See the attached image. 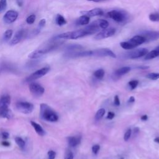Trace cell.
I'll return each instance as SVG.
<instances>
[{"label": "cell", "instance_id": "obj_23", "mask_svg": "<svg viewBox=\"0 0 159 159\" xmlns=\"http://www.w3.org/2000/svg\"><path fill=\"white\" fill-rule=\"evenodd\" d=\"M158 56H159V51L155 49L154 50L148 52L145 55V60H150V59L155 58Z\"/></svg>", "mask_w": 159, "mask_h": 159}, {"label": "cell", "instance_id": "obj_39", "mask_svg": "<svg viewBox=\"0 0 159 159\" xmlns=\"http://www.w3.org/2000/svg\"><path fill=\"white\" fill-rule=\"evenodd\" d=\"M46 24V20L45 19H42L40 21V22L38 24V27L40 28V29H42L44 26H45V25Z\"/></svg>", "mask_w": 159, "mask_h": 159}, {"label": "cell", "instance_id": "obj_36", "mask_svg": "<svg viewBox=\"0 0 159 159\" xmlns=\"http://www.w3.org/2000/svg\"><path fill=\"white\" fill-rule=\"evenodd\" d=\"M48 156H49V159H55L56 152L54 150H49L48 152Z\"/></svg>", "mask_w": 159, "mask_h": 159}, {"label": "cell", "instance_id": "obj_16", "mask_svg": "<svg viewBox=\"0 0 159 159\" xmlns=\"http://www.w3.org/2000/svg\"><path fill=\"white\" fill-rule=\"evenodd\" d=\"M83 15H85L88 17H95L98 16H101L103 14V11L100 8H95L88 11H83L81 13Z\"/></svg>", "mask_w": 159, "mask_h": 159}, {"label": "cell", "instance_id": "obj_29", "mask_svg": "<svg viewBox=\"0 0 159 159\" xmlns=\"http://www.w3.org/2000/svg\"><path fill=\"white\" fill-rule=\"evenodd\" d=\"M13 33V31L12 30H11V29L7 30L4 33V35H3V40L6 42L9 41V40L11 39V38Z\"/></svg>", "mask_w": 159, "mask_h": 159}, {"label": "cell", "instance_id": "obj_47", "mask_svg": "<svg viewBox=\"0 0 159 159\" xmlns=\"http://www.w3.org/2000/svg\"><path fill=\"white\" fill-rule=\"evenodd\" d=\"M134 132H135V133H136V132H139V127H136V128H134Z\"/></svg>", "mask_w": 159, "mask_h": 159}, {"label": "cell", "instance_id": "obj_38", "mask_svg": "<svg viewBox=\"0 0 159 159\" xmlns=\"http://www.w3.org/2000/svg\"><path fill=\"white\" fill-rule=\"evenodd\" d=\"M64 159H73V154L70 150H68L66 152Z\"/></svg>", "mask_w": 159, "mask_h": 159}, {"label": "cell", "instance_id": "obj_3", "mask_svg": "<svg viewBox=\"0 0 159 159\" xmlns=\"http://www.w3.org/2000/svg\"><path fill=\"white\" fill-rule=\"evenodd\" d=\"M91 35L90 32L88 29L84 28L83 29H80L75 31H70L62 33L56 37L57 38L60 39H77L79 38H83L85 36Z\"/></svg>", "mask_w": 159, "mask_h": 159}, {"label": "cell", "instance_id": "obj_40", "mask_svg": "<svg viewBox=\"0 0 159 159\" xmlns=\"http://www.w3.org/2000/svg\"><path fill=\"white\" fill-rule=\"evenodd\" d=\"M114 105L116 106H119L120 105V100L119 97L117 95H116L115 97H114Z\"/></svg>", "mask_w": 159, "mask_h": 159}, {"label": "cell", "instance_id": "obj_17", "mask_svg": "<svg viewBox=\"0 0 159 159\" xmlns=\"http://www.w3.org/2000/svg\"><path fill=\"white\" fill-rule=\"evenodd\" d=\"M81 139H82V138L80 136L68 137L67 142L70 147H74L78 145L81 142Z\"/></svg>", "mask_w": 159, "mask_h": 159}, {"label": "cell", "instance_id": "obj_12", "mask_svg": "<svg viewBox=\"0 0 159 159\" xmlns=\"http://www.w3.org/2000/svg\"><path fill=\"white\" fill-rule=\"evenodd\" d=\"M18 13L14 10H9L7 11L3 16V20L7 24H11L17 19Z\"/></svg>", "mask_w": 159, "mask_h": 159}, {"label": "cell", "instance_id": "obj_18", "mask_svg": "<svg viewBox=\"0 0 159 159\" xmlns=\"http://www.w3.org/2000/svg\"><path fill=\"white\" fill-rule=\"evenodd\" d=\"M31 125H32L33 128L34 129V130L36 131V133L40 136H44L46 135V131L44 130V129L40 124H38L34 121H31Z\"/></svg>", "mask_w": 159, "mask_h": 159}, {"label": "cell", "instance_id": "obj_8", "mask_svg": "<svg viewBox=\"0 0 159 159\" xmlns=\"http://www.w3.org/2000/svg\"><path fill=\"white\" fill-rule=\"evenodd\" d=\"M92 56L97 57H110L112 58H116V55L112 50L106 48L92 50Z\"/></svg>", "mask_w": 159, "mask_h": 159}, {"label": "cell", "instance_id": "obj_21", "mask_svg": "<svg viewBox=\"0 0 159 159\" xmlns=\"http://www.w3.org/2000/svg\"><path fill=\"white\" fill-rule=\"evenodd\" d=\"M131 68L129 67V66H124V67H122L117 70L115 72V74L116 76H121L122 75H124L125 74L129 73L131 71Z\"/></svg>", "mask_w": 159, "mask_h": 159}, {"label": "cell", "instance_id": "obj_25", "mask_svg": "<svg viewBox=\"0 0 159 159\" xmlns=\"http://www.w3.org/2000/svg\"><path fill=\"white\" fill-rule=\"evenodd\" d=\"M13 66L6 63H3V64H0V73L5 71H11L13 70Z\"/></svg>", "mask_w": 159, "mask_h": 159}, {"label": "cell", "instance_id": "obj_48", "mask_svg": "<svg viewBox=\"0 0 159 159\" xmlns=\"http://www.w3.org/2000/svg\"><path fill=\"white\" fill-rule=\"evenodd\" d=\"M154 141H155V142H157V143H158V144H159V138H158V137H157V138H155V139H154Z\"/></svg>", "mask_w": 159, "mask_h": 159}, {"label": "cell", "instance_id": "obj_45", "mask_svg": "<svg viewBox=\"0 0 159 159\" xmlns=\"http://www.w3.org/2000/svg\"><path fill=\"white\" fill-rule=\"evenodd\" d=\"M147 119H148V117L147 115H144L141 117V120H142V121H147Z\"/></svg>", "mask_w": 159, "mask_h": 159}, {"label": "cell", "instance_id": "obj_1", "mask_svg": "<svg viewBox=\"0 0 159 159\" xmlns=\"http://www.w3.org/2000/svg\"><path fill=\"white\" fill-rule=\"evenodd\" d=\"M61 40L62 39H58L56 37H55L54 39L49 40V41H47V42L43 44V45L40 46L38 49H37L34 51L32 52L29 55V58L31 59L39 58L43 56L44 55L56 49L59 46H60L62 44V42H61Z\"/></svg>", "mask_w": 159, "mask_h": 159}, {"label": "cell", "instance_id": "obj_10", "mask_svg": "<svg viewBox=\"0 0 159 159\" xmlns=\"http://www.w3.org/2000/svg\"><path fill=\"white\" fill-rule=\"evenodd\" d=\"M116 33V29L114 28L105 29L103 31L99 32V33L95 36V39L96 40H101L110 38L114 35Z\"/></svg>", "mask_w": 159, "mask_h": 159}, {"label": "cell", "instance_id": "obj_41", "mask_svg": "<svg viewBox=\"0 0 159 159\" xmlns=\"http://www.w3.org/2000/svg\"><path fill=\"white\" fill-rule=\"evenodd\" d=\"M1 137H2L3 139H7L9 138V134L8 132H3L1 133Z\"/></svg>", "mask_w": 159, "mask_h": 159}, {"label": "cell", "instance_id": "obj_11", "mask_svg": "<svg viewBox=\"0 0 159 159\" xmlns=\"http://www.w3.org/2000/svg\"><path fill=\"white\" fill-rule=\"evenodd\" d=\"M27 36V32L25 31V29H22L18 30L16 32L15 35L14 36L13 38L9 42L11 46H14L16 45L17 44L19 43L22 40H23L25 36Z\"/></svg>", "mask_w": 159, "mask_h": 159}, {"label": "cell", "instance_id": "obj_30", "mask_svg": "<svg viewBox=\"0 0 159 159\" xmlns=\"http://www.w3.org/2000/svg\"><path fill=\"white\" fill-rule=\"evenodd\" d=\"M149 19L151 21L158 22L159 21V13H151L149 15Z\"/></svg>", "mask_w": 159, "mask_h": 159}, {"label": "cell", "instance_id": "obj_42", "mask_svg": "<svg viewBox=\"0 0 159 159\" xmlns=\"http://www.w3.org/2000/svg\"><path fill=\"white\" fill-rule=\"evenodd\" d=\"M115 116V114L113 112H108V116H107V118H108V119H113V118Z\"/></svg>", "mask_w": 159, "mask_h": 159}, {"label": "cell", "instance_id": "obj_13", "mask_svg": "<svg viewBox=\"0 0 159 159\" xmlns=\"http://www.w3.org/2000/svg\"><path fill=\"white\" fill-rule=\"evenodd\" d=\"M146 40V42L154 41L159 39V31H145L141 34Z\"/></svg>", "mask_w": 159, "mask_h": 159}, {"label": "cell", "instance_id": "obj_32", "mask_svg": "<svg viewBox=\"0 0 159 159\" xmlns=\"http://www.w3.org/2000/svg\"><path fill=\"white\" fill-rule=\"evenodd\" d=\"M36 19V16L35 14H31V15L29 16L26 19V23L28 24H32L34 23V22Z\"/></svg>", "mask_w": 159, "mask_h": 159}, {"label": "cell", "instance_id": "obj_26", "mask_svg": "<svg viewBox=\"0 0 159 159\" xmlns=\"http://www.w3.org/2000/svg\"><path fill=\"white\" fill-rule=\"evenodd\" d=\"M105 74V72L104 70L99 69L94 72V76L97 78V79L101 80L103 78V77H104Z\"/></svg>", "mask_w": 159, "mask_h": 159}, {"label": "cell", "instance_id": "obj_28", "mask_svg": "<svg viewBox=\"0 0 159 159\" xmlns=\"http://www.w3.org/2000/svg\"><path fill=\"white\" fill-rule=\"evenodd\" d=\"M14 140H15L17 145L20 148H21V149H23V148H24L25 143L23 139L19 138V137H16V138H14Z\"/></svg>", "mask_w": 159, "mask_h": 159}, {"label": "cell", "instance_id": "obj_37", "mask_svg": "<svg viewBox=\"0 0 159 159\" xmlns=\"http://www.w3.org/2000/svg\"><path fill=\"white\" fill-rule=\"evenodd\" d=\"M99 149H100V146L98 145V144L92 147V152H93V154H95V155H97L98 153Z\"/></svg>", "mask_w": 159, "mask_h": 159}, {"label": "cell", "instance_id": "obj_20", "mask_svg": "<svg viewBox=\"0 0 159 159\" xmlns=\"http://www.w3.org/2000/svg\"><path fill=\"white\" fill-rule=\"evenodd\" d=\"M90 22V17L85 15H83L80 17L76 21V24L79 25H87Z\"/></svg>", "mask_w": 159, "mask_h": 159}, {"label": "cell", "instance_id": "obj_35", "mask_svg": "<svg viewBox=\"0 0 159 159\" xmlns=\"http://www.w3.org/2000/svg\"><path fill=\"white\" fill-rule=\"evenodd\" d=\"M0 5H1V11H3L7 7L6 0H0Z\"/></svg>", "mask_w": 159, "mask_h": 159}, {"label": "cell", "instance_id": "obj_31", "mask_svg": "<svg viewBox=\"0 0 159 159\" xmlns=\"http://www.w3.org/2000/svg\"><path fill=\"white\" fill-rule=\"evenodd\" d=\"M147 78L152 80H157L159 79V73H150L146 76Z\"/></svg>", "mask_w": 159, "mask_h": 159}, {"label": "cell", "instance_id": "obj_50", "mask_svg": "<svg viewBox=\"0 0 159 159\" xmlns=\"http://www.w3.org/2000/svg\"><path fill=\"white\" fill-rule=\"evenodd\" d=\"M0 12H1V5H0Z\"/></svg>", "mask_w": 159, "mask_h": 159}, {"label": "cell", "instance_id": "obj_44", "mask_svg": "<svg viewBox=\"0 0 159 159\" xmlns=\"http://www.w3.org/2000/svg\"><path fill=\"white\" fill-rule=\"evenodd\" d=\"M135 101V98L134 97H131L129 99V103H134Z\"/></svg>", "mask_w": 159, "mask_h": 159}, {"label": "cell", "instance_id": "obj_27", "mask_svg": "<svg viewBox=\"0 0 159 159\" xmlns=\"http://www.w3.org/2000/svg\"><path fill=\"white\" fill-rule=\"evenodd\" d=\"M105 113H106V111L104 108L99 109L95 114V119L97 120L101 119V118L104 116Z\"/></svg>", "mask_w": 159, "mask_h": 159}, {"label": "cell", "instance_id": "obj_49", "mask_svg": "<svg viewBox=\"0 0 159 159\" xmlns=\"http://www.w3.org/2000/svg\"><path fill=\"white\" fill-rule=\"evenodd\" d=\"M155 49H156V50H157L158 51H159V46H158V47H157L156 48H155Z\"/></svg>", "mask_w": 159, "mask_h": 159}, {"label": "cell", "instance_id": "obj_4", "mask_svg": "<svg viewBox=\"0 0 159 159\" xmlns=\"http://www.w3.org/2000/svg\"><path fill=\"white\" fill-rule=\"evenodd\" d=\"M146 42V40L141 35H137L133 37L129 41L122 42L120 46L122 48L125 50H131L135 49L136 47Z\"/></svg>", "mask_w": 159, "mask_h": 159}, {"label": "cell", "instance_id": "obj_6", "mask_svg": "<svg viewBox=\"0 0 159 159\" xmlns=\"http://www.w3.org/2000/svg\"><path fill=\"white\" fill-rule=\"evenodd\" d=\"M17 109L21 113L28 114L31 113L34 110V105L27 101H19L16 105Z\"/></svg>", "mask_w": 159, "mask_h": 159}, {"label": "cell", "instance_id": "obj_19", "mask_svg": "<svg viewBox=\"0 0 159 159\" xmlns=\"http://www.w3.org/2000/svg\"><path fill=\"white\" fill-rule=\"evenodd\" d=\"M93 23L97 25L99 29H107L109 25V23L106 20L104 19H98L93 22Z\"/></svg>", "mask_w": 159, "mask_h": 159}, {"label": "cell", "instance_id": "obj_7", "mask_svg": "<svg viewBox=\"0 0 159 159\" xmlns=\"http://www.w3.org/2000/svg\"><path fill=\"white\" fill-rule=\"evenodd\" d=\"M50 67H48V66L40 68L32 73L30 76H29L27 78L25 79V81H26L27 82H32L37 79H39L40 78L42 77L43 76L46 75V74L50 71Z\"/></svg>", "mask_w": 159, "mask_h": 159}, {"label": "cell", "instance_id": "obj_14", "mask_svg": "<svg viewBox=\"0 0 159 159\" xmlns=\"http://www.w3.org/2000/svg\"><path fill=\"white\" fill-rule=\"evenodd\" d=\"M149 52L148 50L146 48H142V49H139L135 50H133L131 52H129L127 54V56L129 58L132 59H135V58H138L140 57H142Z\"/></svg>", "mask_w": 159, "mask_h": 159}, {"label": "cell", "instance_id": "obj_46", "mask_svg": "<svg viewBox=\"0 0 159 159\" xmlns=\"http://www.w3.org/2000/svg\"><path fill=\"white\" fill-rule=\"evenodd\" d=\"M89 1H93V2H96V3H99V2H102L104 1L105 0H88Z\"/></svg>", "mask_w": 159, "mask_h": 159}, {"label": "cell", "instance_id": "obj_15", "mask_svg": "<svg viewBox=\"0 0 159 159\" xmlns=\"http://www.w3.org/2000/svg\"><path fill=\"white\" fill-rule=\"evenodd\" d=\"M11 103V97L8 95H3L0 98V111L9 108Z\"/></svg>", "mask_w": 159, "mask_h": 159}, {"label": "cell", "instance_id": "obj_2", "mask_svg": "<svg viewBox=\"0 0 159 159\" xmlns=\"http://www.w3.org/2000/svg\"><path fill=\"white\" fill-rule=\"evenodd\" d=\"M40 117L41 119L49 122H56L58 120V116L49 106L42 104L40 106Z\"/></svg>", "mask_w": 159, "mask_h": 159}, {"label": "cell", "instance_id": "obj_5", "mask_svg": "<svg viewBox=\"0 0 159 159\" xmlns=\"http://www.w3.org/2000/svg\"><path fill=\"white\" fill-rule=\"evenodd\" d=\"M107 16L118 23H122L127 19V15L123 11L113 10L107 13Z\"/></svg>", "mask_w": 159, "mask_h": 159}, {"label": "cell", "instance_id": "obj_9", "mask_svg": "<svg viewBox=\"0 0 159 159\" xmlns=\"http://www.w3.org/2000/svg\"><path fill=\"white\" fill-rule=\"evenodd\" d=\"M29 90L32 95L36 97H40L45 92L44 88L38 83H31L29 85Z\"/></svg>", "mask_w": 159, "mask_h": 159}, {"label": "cell", "instance_id": "obj_43", "mask_svg": "<svg viewBox=\"0 0 159 159\" xmlns=\"http://www.w3.org/2000/svg\"><path fill=\"white\" fill-rule=\"evenodd\" d=\"M1 145L5 147H9L10 146V143L8 141H3L1 143Z\"/></svg>", "mask_w": 159, "mask_h": 159}, {"label": "cell", "instance_id": "obj_22", "mask_svg": "<svg viewBox=\"0 0 159 159\" xmlns=\"http://www.w3.org/2000/svg\"><path fill=\"white\" fill-rule=\"evenodd\" d=\"M0 116L7 119H10L13 117V113L9 108L3 111H0Z\"/></svg>", "mask_w": 159, "mask_h": 159}, {"label": "cell", "instance_id": "obj_24", "mask_svg": "<svg viewBox=\"0 0 159 159\" xmlns=\"http://www.w3.org/2000/svg\"><path fill=\"white\" fill-rule=\"evenodd\" d=\"M55 22H56V24L59 26H62V25L66 24V19L64 16L60 15V14H57L56 19H55Z\"/></svg>", "mask_w": 159, "mask_h": 159}, {"label": "cell", "instance_id": "obj_33", "mask_svg": "<svg viewBox=\"0 0 159 159\" xmlns=\"http://www.w3.org/2000/svg\"><path fill=\"white\" fill-rule=\"evenodd\" d=\"M131 134H132L131 129H129L128 130H127V131L125 132V133L124 134V139L125 142H127V140L130 139L131 136Z\"/></svg>", "mask_w": 159, "mask_h": 159}, {"label": "cell", "instance_id": "obj_34", "mask_svg": "<svg viewBox=\"0 0 159 159\" xmlns=\"http://www.w3.org/2000/svg\"><path fill=\"white\" fill-rule=\"evenodd\" d=\"M139 82L138 80H132L129 82V85L130 86L131 90H134L138 87Z\"/></svg>", "mask_w": 159, "mask_h": 159}]
</instances>
